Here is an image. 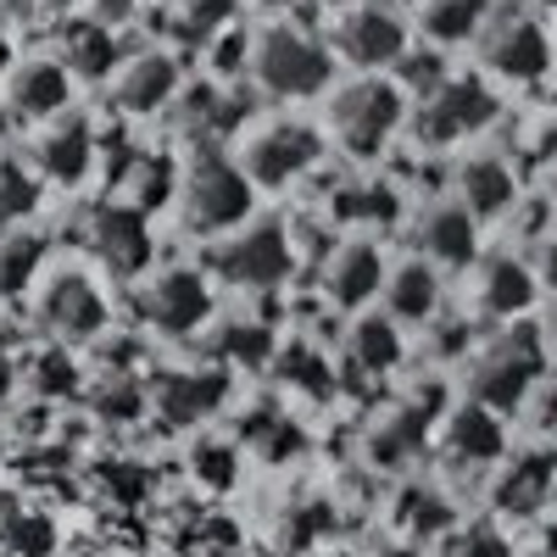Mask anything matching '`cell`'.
<instances>
[{
  "label": "cell",
  "instance_id": "cell-19",
  "mask_svg": "<svg viewBox=\"0 0 557 557\" xmlns=\"http://www.w3.org/2000/svg\"><path fill=\"white\" fill-rule=\"evenodd\" d=\"M374 290H385V257L368 240L341 246L335 262H330V296H335V307H362Z\"/></svg>",
  "mask_w": 557,
  "mask_h": 557
},
{
  "label": "cell",
  "instance_id": "cell-24",
  "mask_svg": "<svg viewBox=\"0 0 557 557\" xmlns=\"http://www.w3.org/2000/svg\"><path fill=\"white\" fill-rule=\"evenodd\" d=\"M173 84H178V73H173L168 57H139L134 67H123L117 107H123V112H157V107H168Z\"/></svg>",
  "mask_w": 557,
  "mask_h": 557
},
{
  "label": "cell",
  "instance_id": "cell-51",
  "mask_svg": "<svg viewBox=\"0 0 557 557\" xmlns=\"http://www.w3.org/2000/svg\"><path fill=\"white\" fill-rule=\"evenodd\" d=\"M552 117H557V84H552Z\"/></svg>",
  "mask_w": 557,
  "mask_h": 557
},
{
  "label": "cell",
  "instance_id": "cell-2",
  "mask_svg": "<svg viewBox=\"0 0 557 557\" xmlns=\"http://www.w3.org/2000/svg\"><path fill=\"white\" fill-rule=\"evenodd\" d=\"M496 112H502V107H496V96H491V84H485L480 73H457V78H446L441 89H430V96H424L412 128H418V139H424V146H457V139L491 128Z\"/></svg>",
  "mask_w": 557,
  "mask_h": 557
},
{
  "label": "cell",
  "instance_id": "cell-14",
  "mask_svg": "<svg viewBox=\"0 0 557 557\" xmlns=\"http://www.w3.org/2000/svg\"><path fill=\"white\" fill-rule=\"evenodd\" d=\"M146 307H151V323H157V330L190 335V330H201L207 312H212V285H207L201 273H190V268H173V273L157 278V290H151Z\"/></svg>",
  "mask_w": 557,
  "mask_h": 557
},
{
  "label": "cell",
  "instance_id": "cell-49",
  "mask_svg": "<svg viewBox=\"0 0 557 557\" xmlns=\"http://www.w3.org/2000/svg\"><path fill=\"white\" fill-rule=\"evenodd\" d=\"M524 7H535V12H557V0H524Z\"/></svg>",
  "mask_w": 557,
  "mask_h": 557
},
{
  "label": "cell",
  "instance_id": "cell-20",
  "mask_svg": "<svg viewBox=\"0 0 557 557\" xmlns=\"http://www.w3.org/2000/svg\"><path fill=\"white\" fill-rule=\"evenodd\" d=\"M89 162H96V134H89L84 117H67L39 139V168L57 184H78L89 173Z\"/></svg>",
  "mask_w": 557,
  "mask_h": 557
},
{
  "label": "cell",
  "instance_id": "cell-17",
  "mask_svg": "<svg viewBox=\"0 0 557 557\" xmlns=\"http://www.w3.org/2000/svg\"><path fill=\"white\" fill-rule=\"evenodd\" d=\"M418 251L435 257V262H446V268L474 262V251H480L474 218L462 212V207H430L424 223H418Z\"/></svg>",
  "mask_w": 557,
  "mask_h": 557
},
{
  "label": "cell",
  "instance_id": "cell-3",
  "mask_svg": "<svg viewBox=\"0 0 557 557\" xmlns=\"http://www.w3.org/2000/svg\"><path fill=\"white\" fill-rule=\"evenodd\" d=\"M257 78L268 96H285V101H301V96H318L323 84L335 78V57L301 28H273L262 45H257Z\"/></svg>",
  "mask_w": 557,
  "mask_h": 557
},
{
  "label": "cell",
  "instance_id": "cell-48",
  "mask_svg": "<svg viewBox=\"0 0 557 557\" xmlns=\"http://www.w3.org/2000/svg\"><path fill=\"white\" fill-rule=\"evenodd\" d=\"M541 335H546V341H552V346H557V312H552V318H546V330H541Z\"/></svg>",
  "mask_w": 557,
  "mask_h": 557
},
{
  "label": "cell",
  "instance_id": "cell-33",
  "mask_svg": "<svg viewBox=\"0 0 557 557\" xmlns=\"http://www.w3.org/2000/svg\"><path fill=\"white\" fill-rule=\"evenodd\" d=\"M34 201H39L34 178H28L17 162H0V223H17V218H28V212H34Z\"/></svg>",
  "mask_w": 557,
  "mask_h": 557
},
{
  "label": "cell",
  "instance_id": "cell-46",
  "mask_svg": "<svg viewBox=\"0 0 557 557\" xmlns=\"http://www.w3.org/2000/svg\"><path fill=\"white\" fill-rule=\"evenodd\" d=\"M23 7H28V0H0V17H17Z\"/></svg>",
  "mask_w": 557,
  "mask_h": 557
},
{
  "label": "cell",
  "instance_id": "cell-52",
  "mask_svg": "<svg viewBox=\"0 0 557 557\" xmlns=\"http://www.w3.org/2000/svg\"><path fill=\"white\" fill-rule=\"evenodd\" d=\"M262 7H285V0H262Z\"/></svg>",
  "mask_w": 557,
  "mask_h": 557
},
{
  "label": "cell",
  "instance_id": "cell-23",
  "mask_svg": "<svg viewBox=\"0 0 557 557\" xmlns=\"http://www.w3.org/2000/svg\"><path fill=\"white\" fill-rule=\"evenodd\" d=\"M424 39L430 45H462L480 39L491 23V0H424Z\"/></svg>",
  "mask_w": 557,
  "mask_h": 557
},
{
  "label": "cell",
  "instance_id": "cell-43",
  "mask_svg": "<svg viewBox=\"0 0 557 557\" xmlns=\"http://www.w3.org/2000/svg\"><path fill=\"white\" fill-rule=\"evenodd\" d=\"M134 7H139V0H96V23H101V28L128 23V17H134Z\"/></svg>",
  "mask_w": 557,
  "mask_h": 557
},
{
  "label": "cell",
  "instance_id": "cell-18",
  "mask_svg": "<svg viewBox=\"0 0 557 557\" xmlns=\"http://www.w3.org/2000/svg\"><path fill=\"white\" fill-rule=\"evenodd\" d=\"M223 391H228L223 374H168V380H162V396H157L162 424H168V430L201 424V418L223 401Z\"/></svg>",
  "mask_w": 557,
  "mask_h": 557
},
{
  "label": "cell",
  "instance_id": "cell-36",
  "mask_svg": "<svg viewBox=\"0 0 557 557\" xmlns=\"http://www.w3.org/2000/svg\"><path fill=\"white\" fill-rule=\"evenodd\" d=\"M196 474L218 491L235 485V446H223V441H201L196 446Z\"/></svg>",
  "mask_w": 557,
  "mask_h": 557
},
{
  "label": "cell",
  "instance_id": "cell-50",
  "mask_svg": "<svg viewBox=\"0 0 557 557\" xmlns=\"http://www.w3.org/2000/svg\"><path fill=\"white\" fill-rule=\"evenodd\" d=\"M552 207H557V162H552Z\"/></svg>",
  "mask_w": 557,
  "mask_h": 557
},
{
  "label": "cell",
  "instance_id": "cell-35",
  "mask_svg": "<svg viewBox=\"0 0 557 557\" xmlns=\"http://www.w3.org/2000/svg\"><path fill=\"white\" fill-rule=\"evenodd\" d=\"M223 351L235 357V362H246V368H257V362L273 357V335L262 330V323H257V330H251V323H235V330L223 335Z\"/></svg>",
  "mask_w": 557,
  "mask_h": 557
},
{
  "label": "cell",
  "instance_id": "cell-1",
  "mask_svg": "<svg viewBox=\"0 0 557 557\" xmlns=\"http://www.w3.org/2000/svg\"><path fill=\"white\" fill-rule=\"evenodd\" d=\"M541 380H546V341H541V330L519 323V330L496 335V341L480 351L469 391H474V401L491 407V412H513V407L530 401V391H535Z\"/></svg>",
  "mask_w": 557,
  "mask_h": 557
},
{
  "label": "cell",
  "instance_id": "cell-9",
  "mask_svg": "<svg viewBox=\"0 0 557 557\" xmlns=\"http://www.w3.org/2000/svg\"><path fill=\"white\" fill-rule=\"evenodd\" d=\"M335 45L357 62V67H385L407 57V34L385 7H351L335 17Z\"/></svg>",
  "mask_w": 557,
  "mask_h": 557
},
{
  "label": "cell",
  "instance_id": "cell-44",
  "mask_svg": "<svg viewBox=\"0 0 557 557\" xmlns=\"http://www.w3.org/2000/svg\"><path fill=\"white\" fill-rule=\"evenodd\" d=\"M535 418L546 430H557V380H541V401H535Z\"/></svg>",
  "mask_w": 557,
  "mask_h": 557
},
{
  "label": "cell",
  "instance_id": "cell-38",
  "mask_svg": "<svg viewBox=\"0 0 557 557\" xmlns=\"http://www.w3.org/2000/svg\"><path fill=\"white\" fill-rule=\"evenodd\" d=\"M218 23H228V0H190V7L178 12V34H184V39H201V34H212Z\"/></svg>",
  "mask_w": 557,
  "mask_h": 557
},
{
  "label": "cell",
  "instance_id": "cell-42",
  "mask_svg": "<svg viewBox=\"0 0 557 557\" xmlns=\"http://www.w3.org/2000/svg\"><path fill=\"white\" fill-rule=\"evenodd\" d=\"M535 278H541V285L557 296V228H552V235L535 246Z\"/></svg>",
  "mask_w": 557,
  "mask_h": 557
},
{
  "label": "cell",
  "instance_id": "cell-5",
  "mask_svg": "<svg viewBox=\"0 0 557 557\" xmlns=\"http://www.w3.org/2000/svg\"><path fill=\"white\" fill-rule=\"evenodd\" d=\"M480 62L507 84H541L552 73V34L530 12H502L480 34Z\"/></svg>",
  "mask_w": 557,
  "mask_h": 557
},
{
  "label": "cell",
  "instance_id": "cell-25",
  "mask_svg": "<svg viewBox=\"0 0 557 557\" xmlns=\"http://www.w3.org/2000/svg\"><path fill=\"white\" fill-rule=\"evenodd\" d=\"M62 51H67V67H73L78 78H107V73L117 67V39H112V28H101L96 17L73 23V28L62 34Z\"/></svg>",
  "mask_w": 557,
  "mask_h": 557
},
{
  "label": "cell",
  "instance_id": "cell-28",
  "mask_svg": "<svg viewBox=\"0 0 557 557\" xmlns=\"http://www.w3.org/2000/svg\"><path fill=\"white\" fill-rule=\"evenodd\" d=\"M418 446H424V412H396L385 430H374V462H391V469Z\"/></svg>",
  "mask_w": 557,
  "mask_h": 557
},
{
  "label": "cell",
  "instance_id": "cell-32",
  "mask_svg": "<svg viewBox=\"0 0 557 557\" xmlns=\"http://www.w3.org/2000/svg\"><path fill=\"white\" fill-rule=\"evenodd\" d=\"M401 524L418 530V535H435V530L451 524V507H446V496H435V491H407V496H401Z\"/></svg>",
  "mask_w": 557,
  "mask_h": 557
},
{
  "label": "cell",
  "instance_id": "cell-31",
  "mask_svg": "<svg viewBox=\"0 0 557 557\" xmlns=\"http://www.w3.org/2000/svg\"><path fill=\"white\" fill-rule=\"evenodd\" d=\"M446 557H513V546H507V535L496 524H462V530H451Z\"/></svg>",
  "mask_w": 557,
  "mask_h": 557
},
{
  "label": "cell",
  "instance_id": "cell-15",
  "mask_svg": "<svg viewBox=\"0 0 557 557\" xmlns=\"http://www.w3.org/2000/svg\"><path fill=\"white\" fill-rule=\"evenodd\" d=\"M45 323L51 330H62V335H101V323H107V301H101V290L89 285V278H78V273H62V278H51V290H45Z\"/></svg>",
  "mask_w": 557,
  "mask_h": 557
},
{
  "label": "cell",
  "instance_id": "cell-37",
  "mask_svg": "<svg viewBox=\"0 0 557 557\" xmlns=\"http://www.w3.org/2000/svg\"><path fill=\"white\" fill-rule=\"evenodd\" d=\"M451 73H446V62L435 57V51H407L401 57V84H412V89H424V96H430V89H441Z\"/></svg>",
  "mask_w": 557,
  "mask_h": 557
},
{
  "label": "cell",
  "instance_id": "cell-47",
  "mask_svg": "<svg viewBox=\"0 0 557 557\" xmlns=\"http://www.w3.org/2000/svg\"><path fill=\"white\" fill-rule=\"evenodd\" d=\"M0 67H12V45H7V34H0Z\"/></svg>",
  "mask_w": 557,
  "mask_h": 557
},
{
  "label": "cell",
  "instance_id": "cell-10",
  "mask_svg": "<svg viewBox=\"0 0 557 557\" xmlns=\"http://www.w3.org/2000/svg\"><path fill=\"white\" fill-rule=\"evenodd\" d=\"M513 201H519V173H513V162H507L502 151H480V157H469L457 168V207L469 212L474 223L513 212Z\"/></svg>",
  "mask_w": 557,
  "mask_h": 557
},
{
  "label": "cell",
  "instance_id": "cell-27",
  "mask_svg": "<svg viewBox=\"0 0 557 557\" xmlns=\"http://www.w3.org/2000/svg\"><path fill=\"white\" fill-rule=\"evenodd\" d=\"M246 441H251L268 462H285V457H296V451L307 446V435H301L296 424H285V418H273V412H251V418H246Z\"/></svg>",
  "mask_w": 557,
  "mask_h": 557
},
{
  "label": "cell",
  "instance_id": "cell-6",
  "mask_svg": "<svg viewBox=\"0 0 557 557\" xmlns=\"http://www.w3.org/2000/svg\"><path fill=\"white\" fill-rule=\"evenodd\" d=\"M184 212H190L196 228H207V235H218V228H235L246 212H251V178L223 162V157H207L196 162L190 184H184Z\"/></svg>",
  "mask_w": 557,
  "mask_h": 557
},
{
  "label": "cell",
  "instance_id": "cell-39",
  "mask_svg": "<svg viewBox=\"0 0 557 557\" xmlns=\"http://www.w3.org/2000/svg\"><path fill=\"white\" fill-rule=\"evenodd\" d=\"M73 380H78V374H73V362H67L62 351H45V357L34 362V385H39L45 396H67Z\"/></svg>",
  "mask_w": 557,
  "mask_h": 557
},
{
  "label": "cell",
  "instance_id": "cell-22",
  "mask_svg": "<svg viewBox=\"0 0 557 557\" xmlns=\"http://www.w3.org/2000/svg\"><path fill=\"white\" fill-rule=\"evenodd\" d=\"M385 301H391V318H401V323L435 318V307H441V278H435V268H430V262H401V268L391 273Z\"/></svg>",
  "mask_w": 557,
  "mask_h": 557
},
{
  "label": "cell",
  "instance_id": "cell-8",
  "mask_svg": "<svg viewBox=\"0 0 557 557\" xmlns=\"http://www.w3.org/2000/svg\"><path fill=\"white\" fill-rule=\"evenodd\" d=\"M323 157V139L318 128L285 117V123H268L246 139V178L251 184H290L296 173H307Z\"/></svg>",
  "mask_w": 557,
  "mask_h": 557
},
{
  "label": "cell",
  "instance_id": "cell-12",
  "mask_svg": "<svg viewBox=\"0 0 557 557\" xmlns=\"http://www.w3.org/2000/svg\"><path fill=\"white\" fill-rule=\"evenodd\" d=\"M552 491H557V457L552 451H524V457H513L496 474L491 502H496V513H507V519H530V513H541V507L552 502Z\"/></svg>",
  "mask_w": 557,
  "mask_h": 557
},
{
  "label": "cell",
  "instance_id": "cell-21",
  "mask_svg": "<svg viewBox=\"0 0 557 557\" xmlns=\"http://www.w3.org/2000/svg\"><path fill=\"white\" fill-rule=\"evenodd\" d=\"M12 107L23 117H51L67 107V67L62 62H28L12 78Z\"/></svg>",
  "mask_w": 557,
  "mask_h": 557
},
{
  "label": "cell",
  "instance_id": "cell-26",
  "mask_svg": "<svg viewBox=\"0 0 557 557\" xmlns=\"http://www.w3.org/2000/svg\"><path fill=\"white\" fill-rule=\"evenodd\" d=\"M351 357H357L362 374H391L396 357H401V341L391 330V318H362L351 330Z\"/></svg>",
  "mask_w": 557,
  "mask_h": 557
},
{
  "label": "cell",
  "instance_id": "cell-53",
  "mask_svg": "<svg viewBox=\"0 0 557 557\" xmlns=\"http://www.w3.org/2000/svg\"><path fill=\"white\" fill-rule=\"evenodd\" d=\"M0 134H7V112H0Z\"/></svg>",
  "mask_w": 557,
  "mask_h": 557
},
{
  "label": "cell",
  "instance_id": "cell-29",
  "mask_svg": "<svg viewBox=\"0 0 557 557\" xmlns=\"http://www.w3.org/2000/svg\"><path fill=\"white\" fill-rule=\"evenodd\" d=\"M39 257H45V240H28V235H17V240H0V296H17V290H28V278H34Z\"/></svg>",
  "mask_w": 557,
  "mask_h": 557
},
{
  "label": "cell",
  "instance_id": "cell-11",
  "mask_svg": "<svg viewBox=\"0 0 557 557\" xmlns=\"http://www.w3.org/2000/svg\"><path fill=\"white\" fill-rule=\"evenodd\" d=\"M89 246L96 257L117 273H139L151 257V228H146V212L134 207H96L89 212Z\"/></svg>",
  "mask_w": 557,
  "mask_h": 557
},
{
  "label": "cell",
  "instance_id": "cell-13",
  "mask_svg": "<svg viewBox=\"0 0 557 557\" xmlns=\"http://www.w3.org/2000/svg\"><path fill=\"white\" fill-rule=\"evenodd\" d=\"M535 296H541V278H535V268H524L513 251H496V257L480 262V278H474L480 312H491V318H519V312L535 307Z\"/></svg>",
  "mask_w": 557,
  "mask_h": 557
},
{
  "label": "cell",
  "instance_id": "cell-16",
  "mask_svg": "<svg viewBox=\"0 0 557 557\" xmlns=\"http://www.w3.org/2000/svg\"><path fill=\"white\" fill-rule=\"evenodd\" d=\"M446 451L457 462H469V469H485V462H496L507 451V430H502V412L469 401V407H457L446 418Z\"/></svg>",
  "mask_w": 557,
  "mask_h": 557
},
{
  "label": "cell",
  "instance_id": "cell-54",
  "mask_svg": "<svg viewBox=\"0 0 557 557\" xmlns=\"http://www.w3.org/2000/svg\"><path fill=\"white\" fill-rule=\"evenodd\" d=\"M552 502H557V491H552Z\"/></svg>",
  "mask_w": 557,
  "mask_h": 557
},
{
  "label": "cell",
  "instance_id": "cell-30",
  "mask_svg": "<svg viewBox=\"0 0 557 557\" xmlns=\"http://www.w3.org/2000/svg\"><path fill=\"white\" fill-rule=\"evenodd\" d=\"M128 196H134V212H146V207H157L162 196H168V184H173V168L168 162H157V157H146V162H128Z\"/></svg>",
  "mask_w": 557,
  "mask_h": 557
},
{
  "label": "cell",
  "instance_id": "cell-7",
  "mask_svg": "<svg viewBox=\"0 0 557 557\" xmlns=\"http://www.w3.org/2000/svg\"><path fill=\"white\" fill-rule=\"evenodd\" d=\"M290 235L278 223H257V228H246L240 240H228V246H218V257H212V268H218V278H228V285H240V290H268V285H278V278L290 273Z\"/></svg>",
  "mask_w": 557,
  "mask_h": 557
},
{
  "label": "cell",
  "instance_id": "cell-41",
  "mask_svg": "<svg viewBox=\"0 0 557 557\" xmlns=\"http://www.w3.org/2000/svg\"><path fill=\"white\" fill-rule=\"evenodd\" d=\"M96 407H101V418H134L139 407H146V396H139L134 380H112V385L96 396Z\"/></svg>",
  "mask_w": 557,
  "mask_h": 557
},
{
  "label": "cell",
  "instance_id": "cell-34",
  "mask_svg": "<svg viewBox=\"0 0 557 557\" xmlns=\"http://www.w3.org/2000/svg\"><path fill=\"white\" fill-rule=\"evenodd\" d=\"M278 374H285L296 391H307V396H323V391H330V368H323V357H318L312 346L285 351V362H278Z\"/></svg>",
  "mask_w": 557,
  "mask_h": 557
},
{
  "label": "cell",
  "instance_id": "cell-45",
  "mask_svg": "<svg viewBox=\"0 0 557 557\" xmlns=\"http://www.w3.org/2000/svg\"><path fill=\"white\" fill-rule=\"evenodd\" d=\"M240 51H246V34H235V39H223V45H218V51H212V57L223 62V73H235V62H240Z\"/></svg>",
  "mask_w": 557,
  "mask_h": 557
},
{
  "label": "cell",
  "instance_id": "cell-40",
  "mask_svg": "<svg viewBox=\"0 0 557 557\" xmlns=\"http://www.w3.org/2000/svg\"><path fill=\"white\" fill-rule=\"evenodd\" d=\"M341 212L346 218H396V196L391 190H341Z\"/></svg>",
  "mask_w": 557,
  "mask_h": 557
},
{
  "label": "cell",
  "instance_id": "cell-4",
  "mask_svg": "<svg viewBox=\"0 0 557 557\" xmlns=\"http://www.w3.org/2000/svg\"><path fill=\"white\" fill-rule=\"evenodd\" d=\"M396 123H401V89L385 78H362V84L341 89L330 107V128L351 157H374L396 134Z\"/></svg>",
  "mask_w": 557,
  "mask_h": 557
}]
</instances>
